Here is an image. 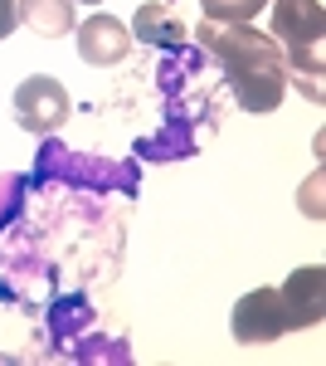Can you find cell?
I'll return each mask as SVG.
<instances>
[{
  "instance_id": "obj_2",
  "label": "cell",
  "mask_w": 326,
  "mask_h": 366,
  "mask_svg": "<svg viewBox=\"0 0 326 366\" xmlns=\"http://www.w3.org/2000/svg\"><path fill=\"white\" fill-rule=\"evenodd\" d=\"M322 39H326V5L322 0H272V44L282 64L297 74V88L322 103Z\"/></svg>"
},
{
  "instance_id": "obj_1",
  "label": "cell",
  "mask_w": 326,
  "mask_h": 366,
  "mask_svg": "<svg viewBox=\"0 0 326 366\" xmlns=\"http://www.w3.org/2000/svg\"><path fill=\"white\" fill-rule=\"evenodd\" d=\"M195 39L224 64L229 88H234V103L244 113H272L287 93V64L282 49L272 44L268 34L248 25H219V20H200Z\"/></svg>"
},
{
  "instance_id": "obj_5",
  "label": "cell",
  "mask_w": 326,
  "mask_h": 366,
  "mask_svg": "<svg viewBox=\"0 0 326 366\" xmlns=\"http://www.w3.org/2000/svg\"><path fill=\"white\" fill-rule=\"evenodd\" d=\"M277 298H282V322H287V332L292 327H317L326 317V274L322 264H307L297 274H287V283L277 288Z\"/></svg>"
},
{
  "instance_id": "obj_6",
  "label": "cell",
  "mask_w": 326,
  "mask_h": 366,
  "mask_svg": "<svg viewBox=\"0 0 326 366\" xmlns=\"http://www.w3.org/2000/svg\"><path fill=\"white\" fill-rule=\"evenodd\" d=\"M132 34L127 25L117 20V15H88L78 25V54L88 64H98V69H108V64H122V59L132 54Z\"/></svg>"
},
{
  "instance_id": "obj_7",
  "label": "cell",
  "mask_w": 326,
  "mask_h": 366,
  "mask_svg": "<svg viewBox=\"0 0 326 366\" xmlns=\"http://www.w3.org/2000/svg\"><path fill=\"white\" fill-rule=\"evenodd\" d=\"M20 25L39 39H63L73 34V0H20Z\"/></svg>"
},
{
  "instance_id": "obj_4",
  "label": "cell",
  "mask_w": 326,
  "mask_h": 366,
  "mask_svg": "<svg viewBox=\"0 0 326 366\" xmlns=\"http://www.w3.org/2000/svg\"><path fill=\"white\" fill-rule=\"evenodd\" d=\"M287 332V322H282V298H277V288H253L244 293L239 303H234V337L248 342V347H268Z\"/></svg>"
},
{
  "instance_id": "obj_3",
  "label": "cell",
  "mask_w": 326,
  "mask_h": 366,
  "mask_svg": "<svg viewBox=\"0 0 326 366\" xmlns=\"http://www.w3.org/2000/svg\"><path fill=\"white\" fill-rule=\"evenodd\" d=\"M73 113V103H68V88L49 79V74H34L25 84L15 88V117H20V127L34 132V137H49L58 132L63 122Z\"/></svg>"
},
{
  "instance_id": "obj_10",
  "label": "cell",
  "mask_w": 326,
  "mask_h": 366,
  "mask_svg": "<svg viewBox=\"0 0 326 366\" xmlns=\"http://www.w3.org/2000/svg\"><path fill=\"white\" fill-rule=\"evenodd\" d=\"M20 25V0H0V39H10Z\"/></svg>"
},
{
  "instance_id": "obj_8",
  "label": "cell",
  "mask_w": 326,
  "mask_h": 366,
  "mask_svg": "<svg viewBox=\"0 0 326 366\" xmlns=\"http://www.w3.org/2000/svg\"><path fill=\"white\" fill-rule=\"evenodd\" d=\"M136 39H146V44H161V49H180L190 34L180 29V20L165 10L161 0H151V5H141V10H136Z\"/></svg>"
},
{
  "instance_id": "obj_9",
  "label": "cell",
  "mask_w": 326,
  "mask_h": 366,
  "mask_svg": "<svg viewBox=\"0 0 326 366\" xmlns=\"http://www.w3.org/2000/svg\"><path fill=\"white\" fill-rule=\"evenodd\" d=\"M272 0H200L205 20H219V25H248L258 10H268Z\"/></svg>"
},
{
  "instance_id": "obj_11",
  "label": "cell",
  "mask_w": 326,
  "mask_h": 366,
  "mask_svg": "<svg viewBox=\"0 0 326 366\" xmlns=\"http://www.w3.org/2000/svg\"><path fill=\"white\" fill-rule=\"evenodd\" d=\"M83 5H98V0H83Z\"/></svg>"
}]
</instances>
